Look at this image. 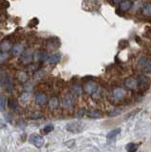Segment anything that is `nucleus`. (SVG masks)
<instances>
[{
    "mask_svg": "<svg viewBox=\"0 0 151 152\" xmlns=\"http://www.w3.org/2000/svg\"><path fill=\"white\" fill-rule=\"evenodd\" d=\"M5 104H6L5 97L0 96V109H1V110H4V109H5Z\"/></svg>",
    "mask_w": 151,
    "mask_h": 152,
    "instance_id": "nucleus-31",
    "label": "nucleus"
},
{
    "mask_svg": "<svg viewBox=\"0 0 151 152\" xmlns=\"http://www.w3.org/2000/svg\"><path fill=\"white\" fill-rule=\"evenodd\" d=\"M31 99V94L29 93V92H24L23 93L21 96H20V98H19V101L21 102V103H27L29 100Z\"/></svg>",
    "mask_w": 151,
    "mask_h": 152,
    "instance_id": "nucleus-23",
    "label": "nucleus"
},
{
    "mask_svg": "<svg viewBox=\"0 0 151 152\" xmlns=\"http://www.w3.org/2000/svg\"><path fill=\"white\" fill-rule=\"evenodd\" d=\"M53 129H54V126L53 125H47L42 128V133H43V134H49L51 131H53Z\"/></svg>",
    "mask_w": 151,
    "mask_h": 152,
    "instance_id": "nucleus-24",
    "label": "nucleus"
},
{
    "mask_svg": "<svg viewBox=\"0 0 151 152\" xmlns=\"http://www.w3.org/2000/svg\"><path fill=\"white\" fill-rule=\"evenodd\" d=\"M139 148V145L136 144V142H128L125 145V149L127 152H137Z\"/></svg>",
    "mask_w": 151,
    "mask_h": 152,
    "instance_id": "nucleus-21",
    "label": "nucleus"
},
{
    "mask_svg": "<svg viewBox=\"0 0 151 152\" xmlns=\"http://www.w3.org/2000/svg\"><path fill=\"white\" fill-rule=\"evenodd\" d=\"M16 76H17V79H18V81H19V82H21V83L27 82L28 75H27V73L25 72V71H18Z\"/></svg>",
    "mask_w": 151,
    "mask_h": 152,
    "instance_id": "nucleus-22",
    "label": "nucleus"
},
{
    "mask_svg": "<svg viewBox=\"0 0 151 152\" xmlns=\"http://www.w3.org/2000/svg\"><path fill=\"white\" fill-rule=\"evenodd\" d=\"M61 60V54L59 52H55V53L51 54L50 56H49L48 58V63L50 65H57Z\"/></svg>",
    "mask_w": 151,
    "mask_h": 152,
    "instance_id": "nucleus-18",
    "label": "nucleus"
},
{
    "mask_svg": "<svg viewBox=\"0 0 151 152\" xmlns=\"http://www.w3.org/2000/svg\"><path fill=\"white\" fill-rule=\"evenodd\" d=\"M11 50H12V55L13 57H19L23 54V52L25 50V48L24 45L21 44V43H15L12 45Z\"/></svg>",
    "mask_w": 151,
    "mask_h": 152,
    "instance_id": "nucleus-10",
    "label": "nucleus"
},
{
    "mask_svg": "<svg viewBox=\"0 0 151 152\" xmlns=\"http://www.w3.org/2000/svg\"><path fill=\"white\" fill-rule=\"evenodd\" d=\"M99 89V84L94 80H88L83 85V90L84 92L88 95H93L95 94Z\"/></svg>",
    "mask_w": 151,
    "mask_h": 152,
    "instance_id": "nucleus-3",
    "label": "nucleus"
},
{
    "mask_svg": "<svg viewBox=\"0 0 151 152\" xmlns=\"http://www.w3.org/2000/svg\"><path fill=\"white\" fill-rule=\"evenodd\" d=\"M87 116L92 119H99L104 116V113L98 108H89L87 111Z\"/></svg>",
    "mask_w": 151,
    "mask_h": 152,
    "instance_id": "nucleus-13",
    "label": "nucleus"
},
{
    "mask_svg": "<svg viewBox=\"0 0 151 152\" xmlns=\"http://www.w3.org/2000/svg\"><path fill=\"white\" fill-rule=\"evenodd\" d=\"M142 13L144 16H151V2H146L142 8Z\"/></svg>",
    "mask_w": 151,
    "mask_h": 152,
    "instance_id": "nucleus-20",
    "label": "nucleus"
},
{
    "mask_svg": "<svg viewBox=\"0 0 151 152\" xmlns=\"http://www.w3.org/2000/svg\"><path fill=\"white\" fill-rule=\"evenodd\" d=\"M12 45L10 39H4L0 43V50L3 52H8L10 50H12Z\"/></svg>",
    "mask_w": 151,
    "mask_h": 152,
    "instance_id": "nucleus-17",
    "label": "nucleus"
},
{
    "mask_svg": "<svg viewBox=\"0 0 151 152\" xmlns=\"http://www.w3.org/2000/svg\"><path fill=\"white\" fill-rule=\"evenodd\" d=\"M0 87L5 90H7V91H12L13 85L12 83L10 75L7 73L0 74Z\"/></svg>",
    "mask_w": 151,
    "mask_h": 152,
    "instance_id": "nucleus-4",
    "label": "nucleus"
},
{
    "mask_svg": "<svg viewBox=\"0 0 151 152\" xmlns=\"http://www.w3.org/2000/svg\"><path fill=\"white\" fill-rule=\"evenodd\" d=\"M38 57H39V60H41V61H47L49 58V54L47 53L46 51H41Z\"/></svg>",
    "mask_w": 151,
    "mask_h": 152,
    "instance_id": "nucleus-28",
    "label": "nucleus"
},
{
    "mask_svg": "<svg viewBox=\"0 0 151 152\" xmlns=\"http://www.w3.org/2000/svg\"><path fill=\"white\" fill-rule=\"evenodd\" d=\"M137 80H138V84H139V88L141 90H146L149 88L150 85V79L147 75L145 74H140L137 76Z\"/></svg>",
    "mask_w": 151,
    "mask_h": 152,
    "instance_id": "nucleus-5",
    "label": "nucleus"
},
{
    "mask_svg": "<svg viewBox=\"0 0 151 152\" xmlns=\"http://www.w3.org/2000/svg\"><path fill=\"white\" fill-rule=\"evenodd\" d=\"M121 133V128H115V129L111 130L108 134L107 135V142H113L114 141L117 136L119 135Z\"/></svg>",
    "mask_w": 151,
    "mask_h": 152,
    "instance_id": "nucleus-19",
    "label": "nucleus"
},
{
    "mask_svg": "<svg viewBox=\"0 0 151 152\" xmlns=\"http://www.w3.org/2000/svg\"><path fill=\"white\" fill-rule=\"evenodd\" d=\"M60 41L57 37H50L49 39H47V48L49 50H55L59 48Z\"/></svg>",
    "mask_w": 151,
    "mask_h": 152,
    "instance_id": "nucleus-12",
    "label": "nucleus"
},
{
    "mask_svg": "<svg viewBox=\"0 0 151 152\" xmlns=\"http://www.w3.org/2000/svg\"><path fill=\"white\" fill-rule=\"evenodd\" d=\"M137 68L144 74H151V59L148 57H141L137 62Z\"/></svg>",
    "mask_w": 151,
    "mask_h": 152,
    "instance_id": "nucleus-2",
    "label": "nucleus"
},
{
    "mask_svg": "<svg viewBox=\"0 0 151 152\" xmlns=\"http://www.w3.org/2000/svg\"><path fill=\"white\" fill-rule=\"evenodd\" d=\"M38 23H39V20L37 18H34L32 20H31L30 22V27H34V26H36V25H38Z\"/></svg>",
    "mask_w": 151,
    "mask_h": 152,
    "instance_id": "nucleus-33",
    "label": "nucleus"
},
{
    "mask_svg": "<svg viewBox=\"0 0 151 152\" xmlns=\"http://www.w3.org/2000/svg\"><path fill=\"white\" fill-rule=\"evenodd\" d=\"M72 91H73V93H74V94L79 95L80 93H81V88H80V87H78V86L75 85L74 87H73V88H72Z\"/></svg>",
    "mask_w": 151,
    "mask_h": 152,
    "instance_id": "nucleus-32",
    "label": "nucleus"
},
{
    "mask_svg": "<svg viewBox=\"0 0 151 152\" xmlns=\"http://www.w3.org/2000/svg\"><path fill=\"white\" fill-rule=\"evenodd\" d=\"M150 38H151V35H150Z\"/></svg>",
    "mask_w": 151,
    "mask_h": 152,
    "instance_id": "nucleus-35",
    "label": "nucleus"
},
{
    "mask_svg": "<svg viewBox=\"0 0 151 152\" xmlns=\"http://www.w3.org/2000/svg\"><path fill=\"white\" fill-rule=\"evenodd\" d=\"M133 6V3L130 0H124V1H122L120 4H119V10L121 12H127L129 11V10L132 8Z\"/></svg>",
    "mask_w": 151,
    "mask_h": 152,
    "instance_id": "nucleus-16",
    "label": "nucleus"
},
{
    "mask_svg": "<svg viewBox=\"0 0 151 152\" xmlns=\"http://www.w3.org/2000/svg\"><path fill=\"white\" fill-rule=\"evenodd\" d=\"M8 106L12 110H15V109H16V107H17V103L15 102V100H13L12 98H10L8 100Z\"/></svg>",
    "mask_w": 151,
    "mask_h": 152,
    "instance_id": "nucleus-26",
    "label": "nucleus"
},
{
    "mask_svg": "<svg viewBox=\"0 0 151 152\" xmlns=\"http://www.w3.org/2000/svg\"><path fill=\"white\" fill-rule=\"evenodd\" d=\"M84 126H85L82 122H72L67 125V130L72 133H78L84 129Z\"/></svg>",
    "mask_w": 151,
    "mask_h": 152,
    "instance_id": "nucleus-6",
    "label": "nucleus"
},
{
    "mask_svg": "<svg viewBox=\"0 0 151 152\" xmlns=\"http://www.w3.org/2000/svg\"><path fill=\"white\" fill-rule=\"evenodd\" d=\"M32 58H34V53H32V50L31 49H27L24 50L22 54V63L28 65V64H31L32 62Z\"/></svg>",
    "mask_w": 151,
    "mask_h": 152,
    "instance_id": "nucleus-11",
    "label": "nucleus"
},
{
    "mask_svg": "<svg viewBox=\"0 0 151 152\" xmlns=\"http://www.w3.org/2000/svg\"><path fill=\"white\" fill-rule=\"evenodd\" d=\"M48 103V96L45 92H39L35 97V104L37 106H44Z\"/></svg>",
    "mask_w": 151,
    "mask_h": 152,
    "instance_id": "nucleus-14",
    "label": "nucleus"
},
{
    "mask_svg": "<svg viewBox=\"0 0 151 152\" xmlns=\"http://www.w3.org/2000/svg\"><path fill=\"white\" fill-rule=\"evenodd\" d=\"M124 85H125V88L129 89V90H136L139 88L138 80H137L136 77H127L125 80Z\"/></svg>",
    "mask_w": 151,
    "mask_h": 152,
    "instance_id": "nucleus-8",
    "label": "nucleus"
},
{
    "mask_svg": "<svg viewBox=\"0 0 151 152\" xmlns=\"http://www.w3.org/2000/svg\"><path fill=\"white\" fill-rule=\"evenodd\" d=\"M30 142L37 148H41L44 145V138L39 134H31L30 136Z\"/></svg>",
    "mask_w": 151,
    "mask_h": 152,
    "instance_id": "nucleus-9",
    "label": "nucleus"
},
{
    "mask_svg": "<svg viewBox=\"0 0 151 152\" xmlns=\"http://www.w3.org/2000/svg\"><path fill=\"white\" fill-rule=\"evenodd\" d=\"M10 7V2L7 0H0V8L1 9H8Z\"/></svg>",
    "mask_w": 151,
    "mask_h": 152,
    "instance_id": "nucleus-30",
    "label": "nucleus"
},
{
    "mask_svg": "<svg viewBox=\"0 0 151 152\" xmlns=\"http://www.w3.org/2000/svg\"><path fill=\"white\" fill-rule=\"evenodd\" d=\"M62 104H63V107L66 109H72L74 107V104H75V100H74L73 95L70 94V93L66 94L63 98Z\"/></svg>",
    "mask_w": 151,
    "mask_h": 152,
    "instance_id": "nucleus-7",
    "label": "nucleus"
},
{
    "mask_svg": "<svg viewBox=\"0 0 151 152\" xmlns=\"http://www.w3.org/2000/svg\"><path fill=\"white\" fill-rule=\"evenodd\" d=\"M113 2H114L115 4H120L122 1H124V0H112Z\"/></svg>",
    "mask_w": 151,
    "mask_h": 152,
    "instance_id": "nucleus-34",
    "label": "nucleus"
},
{
    "mask_svg": "<svg viewBox=\"0 0 151 152\" xmlns=\"http://www.w3.org/2000/svg\"><path fill=\"white\" fill-rule=\"evenodd\" d=\"M87 113V111H86V109H85L84 107H82V108H80V109H78V111L76 112V117L77 118H82L83 116H85V114Z\"/></svg>",
    "mask_w": 151,
    "mask_h": 152,
    "instance_id": "nucleus-29",
    "label": "nucleus"
},
{
    "mask_svg": "<svg viewBox=\"0 0 151 152\" xmlns=\"http://www.w3.org/2000/svg\"><path fill=\"white\" fill-rule=\"evenodd\" d=\"M123 112V110L120 108H113L111 110L108 112V116L109 117H115V116H118L119 114H121Z\"/></svg>",
    "mask_w": 151,
    "mask_h": 152,
    "instance_id": "nucleus-25",
    "label": "nucleus"
},
{
    "mask_svg": "<svg viewBox=\"0 0 151 152\" xmlns=\"http://www.w3.org/2000/svg\"><path fill=\"white\" fill-rule=\"evenodd\" d=\"M59 104H60V100L57 96H53L48 102V107L50 110H54V109H56L59 107Z\"/></svg>",
    "mask_w": 151,
    "mask_h": 152,
    "instance_id": "nucleus-15",
    "label": "nucleus"
},
{
    "mask_svg": "<svg viewBox=\"0 0 151 152\" xmlns=\"http://www.w3.org/2000/svg\"><path fill=\"white\" fill-rule=\"evenodd\" d=\"M9 57H10V55L8 54V52L0 51V63H3V62H5L6 60H8Z\"/></svg>",
    "mask_w": 151,
    "mask_h": 152,
    "instance_id": "nucleus-27",
    "label": "nucleus"
},
{
    "mask_svg": "<svg viewBox=\"0 0 151 152\" xmlns=\"http://www.w3.org/2000/svg\"><path fill=\"white\" fill-rule=\"evenodd\" d=\"M127 96L126 89L122 87H115L110 90L109 98L113 103H119L124 101Z\"/></svg>",
    "mask_w": 151,
    "mask_h": 152,
    "instance_id": "nucleus-1",
    "label": "nucleus"
}]
</instances>
